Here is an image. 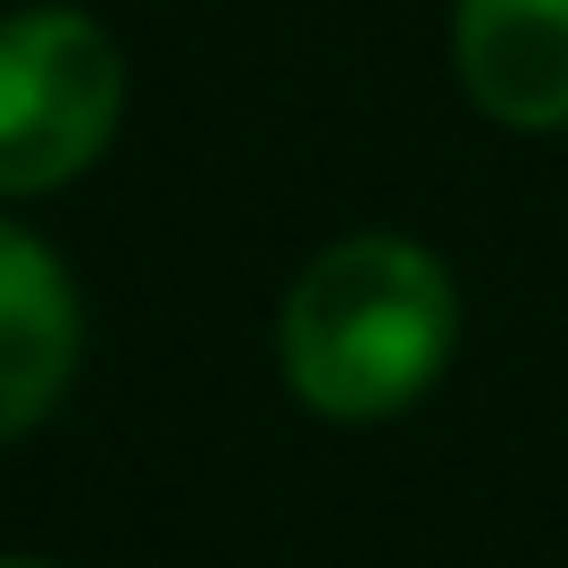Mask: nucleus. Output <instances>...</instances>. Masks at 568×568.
I'll return each mask as SVG.
<instances>
[{"mask_svg": "<svg viewBox=\"0 0 568 568\" xmlns=\"http://www.w3.org/2000/svg\"><path fill=\"white\" fill-rule=\"evenodd\" d=\"M452 343H460V293L444 260L409 234H352L318 251L276 318L284 385L343 426L409 409L444 376Z\"/></svg>", "mask_w": 568, "mask_h": 568, "instance_id": "1", "label": "nucleus"}, {"mask_svg": "<svg viewBox=\"0 0 568 568\" xmlns=\"http://www.w3.org/2000/svg\"><path fill=\"white\" fill-rule=\"evenodd\" d=\"M125 59L84 9L0 18V193H59L109 151Z\"/></svg>", "mask_w": 568, "mask_h": 568, "instance_id": "2", "label": "nucleus"}, {"mask_svg": "<svg viewBox=\"0 0 568 568\" xmlns=\"http://www.w3.org/2000/svg\"><path fill=\"white\" fill-rule=\"evenodd\" d=\"M452 68L494 125L560 134L568 125V0H460L452 9Z\"/></svg>", "mask_w": 568, "mask_h": 568, "instance_id": "3", "label": "nucleus"}, {"mask_svg": "<svg viewBox=\"0 0 568 568\" xmlns=\"http://www.w3.org/2000/svg\"><path fill=\"white\" fill-rule=\"evenodd\" d=\"M75 352H84V310L68 267L0 217V444L59 409Z\"/></svg>", "mask_w": 568, "mask_h": 568, "instance_id": "4", "label": "nucleus"}, {"mask_svg": "<svg viewBox=\"0 0 568 568\" xmlns=\"http://www.w3.org/2000/svg\"><path fill=\"white\" fill-rule=\"evenodd\" d=\"M0 568H42V560H0Z\"/></svg>", "mask_w": 568, "mask_h": 568, "instance_id": "5", "label": "nucleus"}]
</instances>
